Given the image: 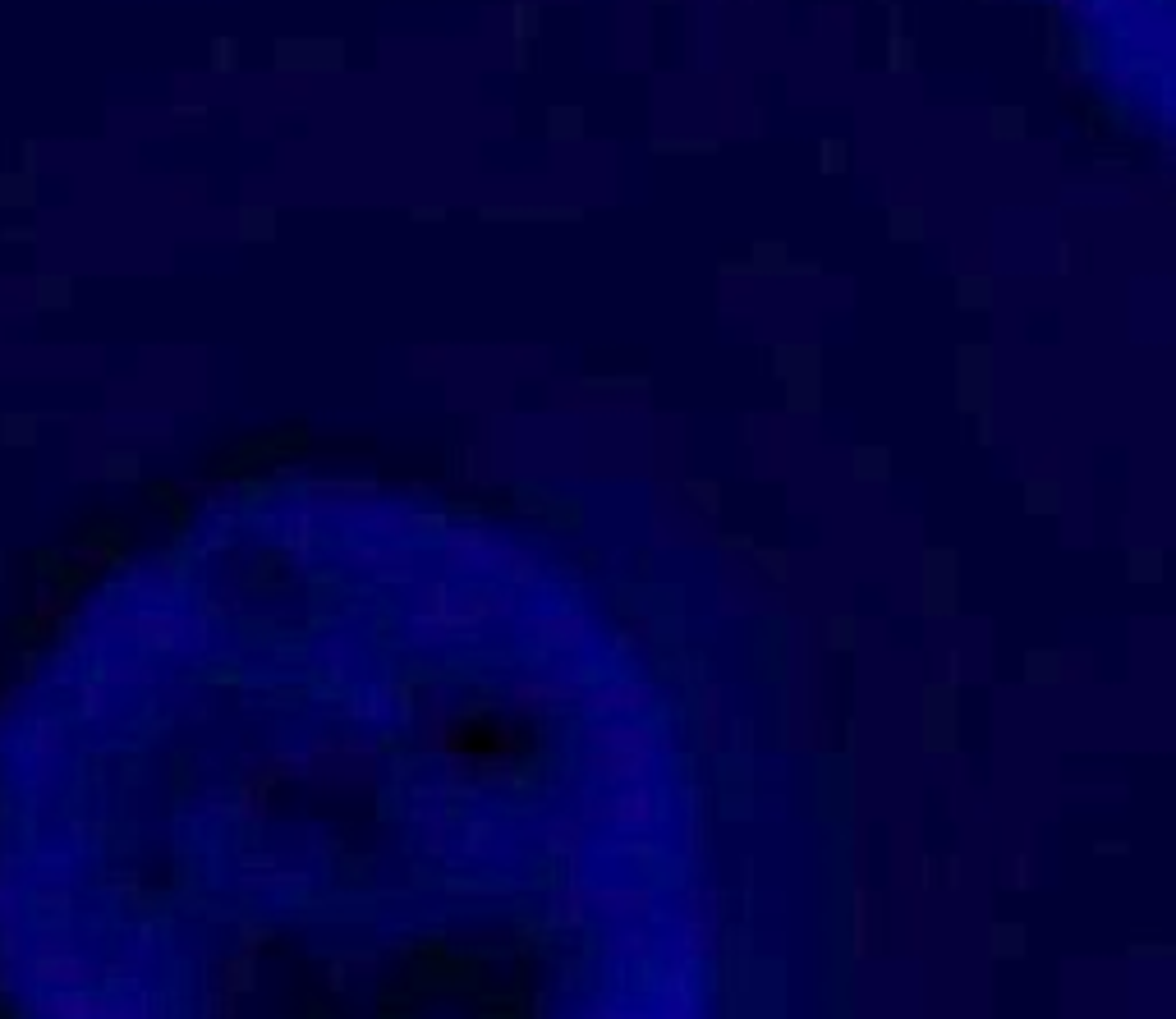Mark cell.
<instances>
[{
	"mask_svg": "<svg viewBox=\"0 0 1176 1019\" xmlns=\"http://www.w3.org/2000/svg\"><path fill=\"white\" fill-rule=\"evenodd\" d=\"M240 239H244V244H272V239H276V211L272 207H244L240 211Z\"/></svg>",
	"mask_w": 1176,
	"mask_h": 1019,
	"instance_id": "1",
	"label": "cell"
},
{
	"mask_svg": "<svg viewBox=\"0 0 1176 1019\" xmlns=\"http://www.w3.org/2000/svg\"><path fill=\"white\" fill-rule=\"evenodd\" d=\"M33 299H37V308H70L74 304V285L65 281V276H37V285H33Z\"/></svg>",
	"mask_w": 1176,
	"mask_h": 1019,
	"instance_id": "2",
	"label": "cell"
},
{
	"mask_svg": "<svg viewBox=\"0 0 1176 1019\" xmlns=\"http://www.w3.org/2000/svg\"><path fill=\"white\" fill-rule=\"evenodd\" d=\"M0 441H5V446H28V441H37V414H24V409L0 414Z\"/></svg>",
	"mask_w": 1176,
	"mask_h": 1019,
	"instance_id": "3",
	"label": "cell"
},
{
	"mask_svg": "<svg viewBox=\"0 0 1176 1019\" xmlns=\"http://www.w3.org/2000/svg\"><path fill=\"white\" fill-rule=\"evenodd\" d=\"M33 189L37 184L28 175H0V203H5V207H33L37 203Z\"/></svg>",
	"mask_w": 1176,
	"mask_h": 1019,
	"instance_id": "4",
	"label": "cell"
},
{
	"mask_svg": "<svg viewBox=\"0 0 1176 1019\" xmlns=\"http://www.w3.org/2000/svg\"><path fill=\"white\" fill-rule=\"evenodd\" d=\"M235 65H240V41H235V37H216L212 41V70L235 74Z\"/></svg>",
	"mask_w": 1176,
	"mask_h": 1019,
	"instance_id": "5",
	"label": "cell"
},
{
	"mask_svg": "<svg viewBox=\"0 0 1176 1019\" xmlns=\"http://www.w3.org/2000/svg\"><path fill=\"white\" fill-rule=\"evenodd\" d=\"M107 478H139V455L134 451H110L107 464H102Z\"/></svg>",
	"mask_w": 1176,
	"mask_h": 1019,
	"instance_id": "6",
	"label": "cell"
},
{
	"mask_svg": "<svg viewBox=\"0 0 1176 1019\" xmlns=\"http://www.w3.org/2000/svg\"><path fill=\"white\" fill-rule=\"evenodd\" d=\"M171 115H175V120H203V115H207V102H189V106L175 102L171 106Z\"/></svg>",
	"mask_w": 1176,
	"mask_h": 1019,
	"instance_id": "7",
	"label": "cell"
},
{
	"mask_svg": "<svg viewBox=\"0 0 1176 1019\" xmlns=\"http://www.w3.org/2000/svg\"><path fill=\"white\" fill-rule=\"evenodd\" d=\"M0 239H5V244H33L37 230H28V225H9V230H0Z\"/></svg>",
	"mask_w": 1176,
	"mask_h": 1019,
	"instance_id": "8",
	"label": "cell"
},
{
	"mask_svg": "<svg viewBox=\"0 0 1176 1019\" xmlns=\"http://www.w3.org/2000/svg\"><path fill=\"white\" fill-rule=\"evenodd\" d=\"M19 152H24V175L33 179V171H37V142H24Z\"/></svg>",
	"mask_w": 1176,
	"mask_h": 1019,
	"instance_id": "9",
	"label": "cell"
}]
</instances>
